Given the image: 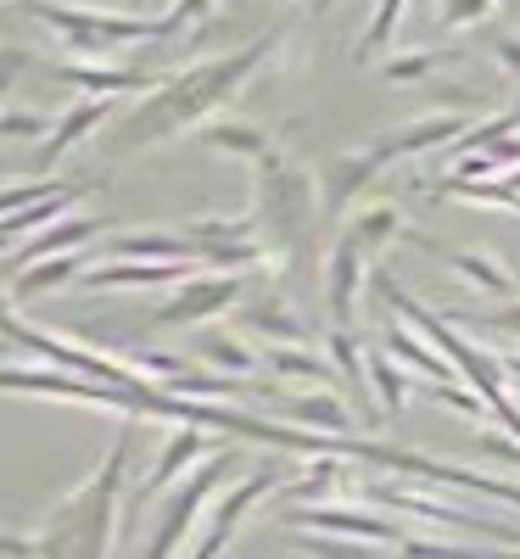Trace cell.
<instances>
[{"mask_svg": "<svg viewBox=\"0 0 520 559\" xmlns=\"http://www.w3.org/2000/svg\"><path fill=\"white\" fill-rule=\"evenodd\" d=\"M102 229H107V224H102L96 213H68V218H57V224H45L34 241H23V247L7 258V269L23 274V269H34V263H45V258H68V252H79V247L96 241Z\"/></svg>", "mask_w": 520, "mask_h": 559, "instance_id": "5bb4252c", "label": "cell"}, {"mask_svg": "<svg viewBox=\"0 0 520 559\" xmlns=\"http://www.w3.org/2000/svg\"><path fill=\"white\" fill-rule=\"evenodd\" d=\"M493 12H498V0H442L437 23H442V28H476V23H487Z\"/></svg>", "mask_w": 520, "mask_h": 559, "instance_id": "e575fe53", "label": "cell"}, {"mask_svg": "<svg viewBox=\"0 0 520 559\" xmlns=\"http://www.w3.org/2000/svg\"><path fill=\"white\" fill-rule=\"evenodd\" d=\"M202 146H213V152H224V157H241V163H269L274 152H280V140L269 134V129H258V123H247V118H213L202 134Z\"/></svg>", "mask_w": 520, "mask_h": 559, "instance_id": "ffe728a7", "label": "cell"}, {"mask_svg": "<svg viewBox=\"0 0 520 559\" xmlns=\"http://www.w3.org/2000/svg\"><path fill=\"white\" fill-rule=\"evenodd\" d=\"M28 62H34V57L23 51V45H0V96H7V90L17 84V73H23Z\"/></svg>", "mask_w": 520, "mask_h": 559, "instance_id": "f35d334b", "label": "cell"}, {"mask_svg": "<svg viewBox=\"0 0 520 559\" xmlns=\"http://www.w3.org/2000/svg\"><path fill=\"white\" fill-rule=\"evenodd\" d=\"M57 118H45V112H17V107H0V140H51Z\"/></svg>", "mask_w": 520, "mask_h": 559, "instance_id": "d6a6232c", "label": "cell"}, {"mask_svg": "<svg viewBox=\"0 0 520 559\" xmlns=\"http://www.w3.org/2000/svg\"><path fill=\"white\" fill-rule=\"evenodd\" d=\"M403 12H409V0H375V17H369V28H364V39H358V62H369L375 51H387L392 34H398V23H403Z\"/></svg>", "mask_w": 520, "mask_h": 559, "instance_id": "4dcf8cb0", "label": "cell"}, {"mask_svg": "<svg viewBox=\"0 0 520 559\" xmlns=\"http://www.w3.org/2000/svg\"><path fill=\"white\" fill-rule=\"evenodd\" d=\"M213 17H218V0H174V7L163 12V34L174 39V34L202 28V23H213Z\"/></svg>", "mask_w": 520, "mask_h": 559, "instance_id": "836d02e7", "label": "cell"}, {"mask_svg": "<svg viewBox=\"0 0 520 559\" xmlns=\"http://www.w3.org/2000/svg\"><path fill=\"white\" fill-rule=\"evenodd\" d=\"M258 397L280 403V419L297 431H319V437H364V419L336 397V392H292V386H258Z\"/></svg>", "mask_w": 520, "mask_h": 559, "instance_id": "30bf717a", "label": "cell"}, {"mask_svg": "<svg viewBox=\"0 0 520 559\" xmlns=\"http://www.w3.org/2000/svg\"><path fill=\"white\" fill-rule=\"evenodd\" d=\"M197 353H202V364H218L224 376H235V381H247L252 369H263V358L241 342V331H235V336H229V331H213V336H202Z\"/></svg>", "mask_w": 520, "mask_h": 559, "instance_id": "83f0119b", "label": "cell"}, {"mask_svg": "<svg viewBox=\"0 0 520 559\" xmlns=\"http://www.w3.org/2000/svg\"><path fill=\"white\" fill-rule=\"evenodd\" d=\"M263 369H274L286 386L297 381V386H308V392H330V381H342L336 364L319 358L314 347H269V353H263Z\"/></svg>", "mask_w": 520, "mask_h": 559, "instance_id": "603a6c76", "label": "cell"}, {"mask_svg": "<svg viewBox=\"0 0 520 559\" xmlns=\"http://www.w3.org/2000/svg\"><path fill=\"white\" fill-rule=\"evenodd\" d=\"M269 492H274V471H269V464H263V471H252V476H241L235 487H224V492L213 498V509H208L202 532L191 537V548H185L179 559H224V554H229V537L241 532V521L252 515Z\"/></svg>", "mask_w": 520, "mask_h": 559, "instance_id": "52a82bcc", "label": "cell"}, {"mask_svg": "<svg viewBox=\"0 0 520 559\" xmlns=\"http://www.w3.org/2000/svg\"><path fill=\"white\" fill-rule=\"evenodd\" d=\"M387 168H392V157H387L381 140H369V146H358V152H342L324 174V224H342V213L358 202V191L375 185Z\"/></svg>", "mask_w": 520, "mask_h": 559, "instance_id": "7c38bea8", "label": "cell"}, {"mask_svg": "<svg viewBox=\"0 0 520 559\" xmlns=\"http://www.w3.org/2000/svg\"><path fill=\"white\" fill-rule=\"evenodd\" d=\"M213 437H218V431H202V426H168V437H163V448H157V464L140 476V492H146V498H152V492H174L208 453H218Z\"/></svg>", "mask_w": 520, "mask_h": 559, "instance_id": "4fadbf2b", "label": "cell"}, {"mask_svg": "<svg viewBox=\"0 0 520 559\" xmlns=\"http://www.w3.org/2000/svg\"><path fill=\"white\" fill-rule=\"evenodd\" d=\"M28 17H39L45 28H57L68 51H79V62H96L123 45H146V39H168L163 17H134V12H107V7H84V0H17Z\"/></svg>", "mask_w": 520, "mask_h": 559, "instance_id": "277c9868", "label": "cell"}, {"mask_svg": "<svg viewBox=\"0 0 520 559\" xmlns=\"http://www.w3.org/2000/svg\"><path fill=\"white\" fill-rule=\"evenodd\" d=\"M134 437H140V419H123L107 459L68 498H57L45 509V521L34 532L39 559H113L118 554V521H123V498H129Z\"/></svg>", "mask_w": 520, "mask_h": 559, "instance_id": "7a4b0ae2", "label": "cell"}, {"mask_svg": "<svg viewBox=\"0 0 520 559\" xmlns=\"http://www.w3.org/2000/svg\"><path fill=\"white\" fill-rule=\"evenodd\" d=\"M235 324H247V331L269 336V347H308V342H314L308 319H303L292 302H280V297L241 302V308H235Z\"/></svg>", "mask_w": 520, "mask_h": 559, "instance_id": "e0dca14e", "label": "cell"}, {"mask_svg": "<svg viewBox=\"0 0 520 559\" xmlns=\"http://www.w3.org/2000/svg\"><path fill=\"white\" fill-rule=\"evenodd\" d=\"M369 269H375V258L358 247V236L353 229H336V241L324 252V302H330L336 331H353L358 324V302L369 297Z\"/></svg>", "mask_w": 520, "mask_h": 559, "instance_id": "9c48e42d", "label": "cell"}, {"mask_svg": "<svg viewBox=\"0 0 520 559\" xmlns=\"http://www.w3.org/2000/svg\"><path fill=\"white\" fill-rule=\"evenodd\" d=\"M493 62L509 73V84H520V28H498L493 34Z\"/></svg>", "mask_w": 520, "mask_h": 559, "instance_id": "8d00e7d4", "label": "cell"}, {"mask_svg": "<svg viewBox=\"0 0 520 559\" xmlns=\"http://www.w3.org/2000/svg\"><path fill=\"white\" fill-rule=\"evenodd\" d=\"M62 84H79L84 96H152V90L163 84V79H152V73H140V68H107V62H57L51 68Z\"/></svg>", "mask_w": 520, "mask_h": 559, "instance_id": "2e32d148", "label": "cell"}, {"mask_svg": "<svg viewBox=\"0 0 520 559\" xmlns=\"http://www.w3.org/2000/svg\"><path fill=\"white\" fill-rule=\"evenodd\" d=\"M419 247L437 252L453 274H464L470 286H482L487 297H498V302H515L520 297V280H515V269L504 258H493V252H459V247H437V241H419Z\"/></svg>", "mask_w": 520, "mask_h": 559, "instance_id": "ac0fdd59", "label": "cell"}, {"mask_svg": "<svg viewBox=\"0 0 520 559\" xmlns=\"http://www.w3.org/2000/svg\"><path fill=\"white\" fill-rule=\"evenodd\" d=\"M229 464H235V453L218 448V453H208L197 471L174 487V498H168V509H163L157 532L146 537V554H140V559H179V548L197 537V515L218 498V487H224V476H229Z\"/></svg>", "mask_w": 520, "mask_h": 559, "instance_id": "5b68a950", "label": "cell"}, {"mask_svg": "<svg viewBox=\"0 0 520 559\" xmlns=\"http://www.w3.org/2000/svg\"><path fill=\"white\" fill-rule=\"evenodd\" d=\"M381 342H387V353L398 358V364H409V369H419L425 381H459V369H453V358L437 347V342H425V336H414L409 324H398L392 313H381Z\"/></svg>", "mask_w": 520, "mask_h": 559, "instance_id": "d6986e66", "label": "cell"}, {"mask_svg": "<svg viewBox=\"0 0 520 559\" xmlns=\"http://www.w3.org/2000/svg\"><path fill=\"white\" fill-rule=\"evenodd\" d=\"M292 548L303 559H392L381 548H369V543H347V537H324V532H297L292 526ZM403 559V554H398Z\"/></svg>", "mask_w": 520, "mask_h": 559, "instance_id": "f1b7e54d", "label": "cell"}, {"mask_svg": "<svg viewBox=\"0 0 520 559\" xmlns=\"http://www.w3.org/2000/svg\"><path fill=\"white\" fill-rule=\"evenodd\" d=\"M342 229H353L358 247H364L369 258H381L392 241H403V213H398L392 202H369V207H358Z\"/></svg>", "mask_w": 520, "mask_h": 559, "instance_id": "d4e9b609", "label": "cell"}, {"mask_svg": "<svg viewBox=\"0 0 520 559\" xmlns=\"http://www.w3.org/2000/svg\"><path fill=\"white\" fill-rule=\"evenodd\" d=\"M498 364H504V376H520V353H515V347H504Z\"/></svg>", "mask_w": 520, "mask_h": 559, "instance_id": "ab89813d", "label": "cell"}, {"mask_svg": "<svg viewBox=\"0 0 520 559\" xmlns=\"http://www.w3.org/2000/svg\"><path fill=\"white\" fill-rule=\"evenodd\" d=\"M464 129H470V123H464V112H425V118H414V123H403V129L381 134V146H387V157L398 163V157H419V152L442 146V140H459Z\"/></svg>", "mask_w": 520, "mask_h": 559, "instance_id": "44dd1931", "label": "cell"}, {"mask_svg": "<svg viewBox=\"0 0 520 559\" xmlns=\"http://www.w3.org/2000/svg\"><path fill=\"white\" fill-rule=\"evenodd\" d=\"M107 258H134V263H197V247L179 236V229H134V236H118L107 247Z\"/></svg>", "mask_w": 520, "mask_h": 559, "instance_id": "7402d4cb", "label": "cell"}, {"mask_svg": "<svg viewBox=\"0 0 520 559\" xmlns=\"http://www.w3.org/2000/svg\"><path fill=\"white\" fill-rule=\"evenodd\" d=\"M353 498H369V503H381V509H403V515H419V521H432L442 532H476V537H509V543H520L504 521H487V515H476V509H464V503H442L437 492H425V487L409 492V487H398L387 476L353 487Z\"/></svg>", "mask_w": 520, "mask_h": 559, "instance_id": "8992f818", "label": "cell"}, {"mask_svg": "<svg viewBox=\"0 0 520 559\" xmlns=\"http://www.w3.org/2000/svg\"><path fill=\"white\" fill-rule=\"evenodd\" d=\"M0 559H39L34 532H12V526H0Z\"/></svg>", "mask_w": 520, "mask_h": 559, "instance_id": "74e56055", "label": "cell"}, {"mask_svg": "<svg viewBox=\"0 0 520 559\" xmlns=\"http://www.w3.org/2000/svg\"><path fill=\"white\" fill-rule=\"evenodd\" d=\"M425 403H442V408H453V414H464V419H487L493 414V403L476 392V386H464V381H425V386H414ZM498 419V414H493Z\"/></svg>", "mask_w": 520, "mask_h": 559, "instance_id": "f546056e", "label": "cell"}, {"mask_svg": "<svg viewBox=\"0 0 520 559\" xmlns=\"http://www.w3.org/2000/svg\"><path fill=\"white\" fill-rule=\"evenodd\" d=\"M280 28H269V34H258V39H247L241 51H224V57H202V62H191V68H179V73H163V84L152 90L146 102H134L118 123H113V134L102 140V152H107V163H123V157H140V152H152V146H168V140H179V134H202L241 90L258 79V68L280 51Z\"/></svg>", "mask_w": 520, "mask_h": 559, "instance_id": "6da1fadb", "label": "cell"}, {"mask_svg": "<svg viewBox=\"0 0 520 559\" xmlns=\"http://www.w3.org/2000/svg\"><path fill=\"white\" fill-rule=\"evenodd\" d=\"M442 62H448L442 51H414V57H392V62H387L381 73H387L392 84H414V79H432V73L442 68Z\"/></svg>", "mask_w": 520, "mask_h": 559, "instance_id": "d590c367", "label": "cell"}, {"mask_svg": "<svg viewBox=\"0 0 520 559\" xmlns=\"http://www.w3.org/2000/svg\"><path fill=\"white\" fill-rule=\"evenodd\" d=\"M79 274H84V258H79V252H68V258H45V263L12 274V280H7V292H12V302H23V297H45V292L68 286V280H79Z\"/></svg>", "mask_w": 520, "mask_h": 559, "instance_id": "484cf974", "label": "cell"}, {"mask_svg": "<svg viewBox=\"0 0 520 559\" xmlns=\"http://www.w3.org/2000/svg\"><path fill=\"white\" fill-rule=\"evenodd\" d=\"M330 364H336V376L353 392V403L364 408V397H369V347L358 342V331H336V336H330ZM364 419H369V408H364Z\"/></svg>", "mask_w": 520, "mask_h": 559, "instance_id": "4316f807", "label": "cell"}, {"mask_svg": "<svg viewBox=\"0 0 520 559\" xmlns=\"http://www.w3.org/2000/svg\"><path fill=\"white\" fill-rule=\"evenodd\" d=\"M369 392L381 397V419H403V408H409V397H414L409 369H403L387 347H381V353L369 347Z\"/></svg>", "mask_w": 520, "mask_h": 559, "instance_id": "cb8c5ba5", "label": "cell"}, {"mask_svg": "<svg viewBox=\"0 0 520 559\" xmlns=\"http://www.w3.org/2000/svg\"><path fill=\"white\" fill-rule=\"evenodd\" d=\"M459 331L464 324H476V331H498V336H509V342H520V297L515 302H504V308H482V313H448Z\"/></svg>", "mask_w": 520, "mask_h": 559, "instance_id": "1f68e13d", "label": "cell"}, {"mask_svg": "<svg viewBox=\"0 0 520 559\" xmlns=\"http://www.w3.org/2000/svg\"><path fill=\"white\" fill-rule=\"evenodd\" d=\"M252 218L263 229V241L280 252V263H292L308 236H314V224L324 218V185L308 163L286 157V152H274L269 163L252 168Z\"/></svg>", "mask_w": 520, "mask_h": 559, "instance_id": "3957f363", "label": "cell"}, {"mask_svg": "<svg viewBox=\"0 0 520 559\" xmlns=\"http://www.w3.org/2000/svg\"><path fill=\"white\" fill-rule=\"evenodd\" d=\"M247 274H191L185 286H174V297L152 313V331H185V324H208L229 308H241Z\"/></svg>", "mask_w": 520, "mask_h": 559, "instance_id": "ba28073f", "label": "cell"}, {"mask_svg": "<svg viewBox=\"0 0 520 559\" xmlns=\"http://www.w3.org/2000/svg\"><path fill=\"white\" fill-rule=\"evenodd\" d=\"M113 112H118V102L113 96H84V102H73L62 118H57V129H51V140L39 146V168H57L79 140H90L96 129H107L113 123Z\"/></svg>", "mask_w": 520, "mask_h": 559, "instance_id": "9a60e30c", "label": "cell"}, {"mask_svg": "<svg viewBox=\"0 0 520 559\" xmlns=\"http://www.w3.org/2000/svg\"><path fill=\"white\" fill-rule=\"evenodd\" d=\"M286 526L324 532V537H353V543H409L387 515L353 509V503H297V509H286Z\"/></svg>", "mask_w": 520, "mask_h": 559, "instance_id": "8fae6325", "label": "cell"}]
</instances>
